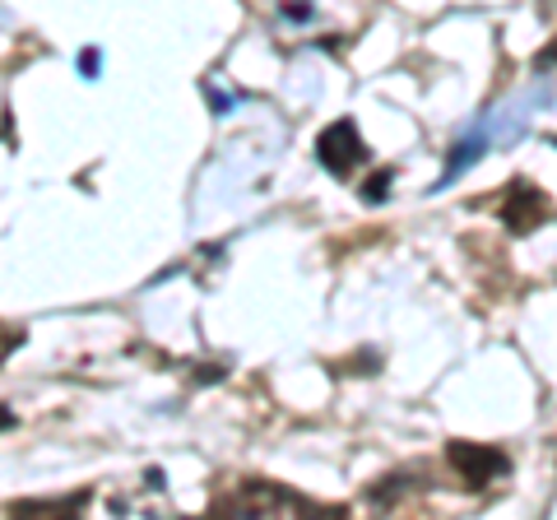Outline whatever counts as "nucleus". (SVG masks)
Returning <instances> with one entry per match:
<instances>
[{
  "mask_svg": "<svg viewBox=\"0 0 557 520\" xmlns=\"http://www.w3.org/2000/svg\"><path fill=\"white\" fill-rule=\"evenodd\" d=\"M544 102H553V89L548 84H534V89H520L511 98H502L493 102L474 126H469L456 145H450V159L442 168V182L432 186V190H450L469 168H479V159L487 149H511L516 140H525V131H530V121L534 112H544Z\"/></svg>",
  "mask_w": 557,
  "mask_h": 520,
  "instance_id": "1",
  "label": "nucleus"
},
{
  "mask_svg": "<svg viewBox=\"0 0 557 520\" xmlns=\"http://www.w3.org/2000/svg\"><path fill=\"white\" fill-rule=\"evenodd\" d=\"M317 159L325 172H335V177H348L354 168L368 163V145H362V135L354 121H335L321 140H317Z\"/></svg>",
  "mask_w": 557,
  "mask_h": 520,
  "instance_id": "2",
  "label": "nucleus"
},
{
  "mask_svg": "<svg viewBox=\"0 0 557 520\" xmlns=\"http://www.w3.org/2000/svg\"><path fill=\"white\" fill-rule=\"evenodd\" d=\"M450 465L469 479V483H493L497 474H507V456L493 446H469V442H450Z\"/></svg>",
  "mask_w": 557,
  "mask_h": 520,
  "instance_id": "3",
  "label": "nucleus"
},
{
  "mask_svg": "<svg viewBox=\"0 0 557 520\" xmlns=\"http://www.w3.org/2000/svg\"><path fill=\"white\" fill-rule=\"evenodd\" d=\"M79 65H84V75H98V65H102V57H98V51H84V57H79Z\"/></svg>",
  "mask_w": 557,
  "mask_h": 520,
  "instance_id": "4",
  "label": "nucleus"
},
{
  "mask_svg": "<svg viewBox=\"0 0 557 520\" xmlns=\"http://www.w3.org/2000/svg\"><path fill=\"white\" fill-rule=\"evenodd\" d=\"M10 423H14V413H10V409H0V428H10Z\"/></svg>",
  "mask_w": 557,
  "mask_h": 520,
  "instance_id": "5",
  "label": "nucleus"
}]
</instances>
